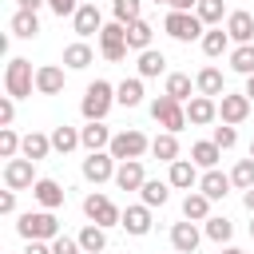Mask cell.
<instances>
[{"label": "cell", "mask_w": 254, "mask_h": 254, "mask_svg": "<svg viewBox=\"0 0 254 254\" xmlns=\"http://www.w3.org/2000/svg\"><path fill=\"white\" fill-rule=\"evenodd\" d=\"M32 87H36L32 64H28V60H20V56H12V60H8V67H4V91H8L12 99H28V95H32Z\"/></svg>", "instance_id": "3957f363"}, {"label": "cell", "mask_w": 254, "mask_h": 254, "mask_svg": "<svg viewBox=\"0 0 254 254\" xmlns=\"http://www.w3.org/2000/svg\"><path fill=\"white\" fill-rule=\"evenodd\" d=\"M40 4H48V0H20V8H24V12H36Z\"/></svg>", "instance_id": "f5cc1de1"}, {"label": "cell", "mask_w": 254, "mask_h": 254, "mask_svg": "<svg viewBox=\"0 0 254 254\" xmlns=\"http://www.w3.org/2000/svg\"><path fill=\"white\" fill-rule=\"evenodd\" d=\"M163 28H167V36H175V40H183V44H187V40H202V36H206V32H202L206 24H202L194 12H167Z\"/></svg>", "instance_id": "8992f818"}, {"label": "cell", "mask_w": 254, "mask_h": 254, "mask_svg": "<svg viewBox=\"0 0 254 254\" xmlns=\"http://www.w3.org/2000/svg\"><path fill=\"white\" fill-rule=\"evenodd\" d=\"M242 202H246V210H250V214H254V187H250V190H246V194H242Z\"/></svg>", "instance_id": "db71d44e"}, {"label": "cell", "mask_w": 254, "mask_h": 254, "mask_svg": "<svg viewBox=\"0 0 254 254\" xmlns=\"http://www.w3.org/2000/svg\"><path fill=\"white\" fill-rule=\"evenodd\" d=\"M246 99L254 103V75H246Z\"/></svg>", "instance_id": "11a10c76"}, {"label": "cell", "mask_w": 254, "mask_h": 254, "mask_svg": "<svg viewBox=\"0 0 254 254\" xmlns=\"http://www.w3.org/2000/svg\"><path fill=\"white\" fill-rule=\"evenodd\" d=\"M75 147H83V139H79V131H75V127H67V123H60V127L52 131V151H60V155H67V151H75Z\"/></svg>", "instance_id": "4316f807"}, {"label": "cell", "mask_w": 254, "mask_h": 254, "mask_svg": "<svg viewBox=\"0 0 254 254\" xmlns=\"http://www.w3.org/2000/svg\"><path fill=\"white\" fill-rule=\"evenodd\" d=\"M250 159H254V143H250Z\"/></svg>", "instance_id": "91938a15"}, {"label": "cell", "mask_w": 254, "mask_h": 254, "mask_svg": "<svg viewBox=\"0 0 254 254\" xmlns=\"http://www.w3.org/2000/svg\"><path fill=\"white\" fill-rule=\"evenodd\" d=\"M91 60H95V56H91V48H87L83 40H79V44H67V48H64V64H67L71 71H83V67L91 64Z\"/></svg>", "instance_id": "4dcf8cb0"}, {"label": "cell", "mask_w": 254, "mask_h": 254, "mask_svg": "<svg viewBox=\"0 0 254 254\" xmlns=\"http://www.w3.org/2000/svg\"><path fill=\"white\" fill-rule=\"evenodd\" d=\"M194 87H198V95H226V83H222V71L218 67H202L198 75H194Z\"/></svg>", "instance_id": "7402d4cb"}, {"label": "cell", "mask_w": 254, "mask_h": 254, "mask_svg": "<svg viewBox=\"0 0 254 254\" xmlns=\"http://www.w3.org/2000/svg\"><path fill=\"white\" fill-rule=\"evenodd\" d=\"M139 194H143V206H163V202L171 198V190H167V183H159V179H147Z\"/></svg>", "instance_id": "e575fe53"}, {"label": "cell", "mask_w": 254, "mask_h": 254, "mask_svg": "<svg viewBox=\"0 0 254 254\" xmlns=\"http://www.w3.org/2000/svg\"><path fill=\"white\" fill-rule=\"evenodd\" d=\"M218 115H222V123H230V127L242 123V119L250 115V99H246V91H242V95H230V91H226V95L218 99Z\"/></svg>", "instance_id": "30bf717a"}, {"label": "cell", "mask_w": 254, "mask_h": 254, "mask_svg": "<svg viewBox=\"0 0 254 254\" xmlns=\"http://www.w3.org/2000/svg\"><path fill=\"white\" fill-rule=\"evenodd\" d=\"M115 171H119V167H115V159H111V155H103V151H91V155L83 159V179H87V183H95V187H99V183H107V179H115Z\"/></svg>", "instance_id": "9c48e42d"}, {"label": "cell", "mask_w": 254, "mask_h": 254, "mask_svg": "<svg viewBox=\"0 0 254 254\" xmlns=\"http://www.w3.org/2000/svg\"><path fill=\"white\" fill-rule=\"evenodd\" d=\"M127 48H135V52H147L151 48V24L147 20L127 24Z\"/></svg>", "instance_id": "836d02e7"}, {"label": "cell", "mask_w": 254, "mask_h": 254, "mask_svg": "<svg viewBox=\"0 0 254 254\" xmlns=\"http://www.w3.org/2000/svg\"><path fill=\"white\" fill-rule=\"evenodd\" d=\"M48 8L64 20V16H75V12H79V0H48Z\"/></svg>", "instance_id": "bcb514c9"}, {"label": "cell", "mask_w": 254, "mask_h": 254, "mask_svg": "<svg viewBox=\"0 0 254 254\" xmlns=\"http://www.w3.org/2000/svg\"><path fill=\"white\" fill-rule=\"evenodd\" d=\"M36 91H40V95H60V91H64V67L44 64V67L36 71Z\"/></svg>", "instance_id": "2e32d148"}, {"label": "cell", "mask_w": 254, "mask_h": 254, "mask_svg": "<svg viewBox=\"0 0 254 254\" xmlns=\"http://www.w3.org/2000/svg\"><path fill=\"white\" fill-rule=\"evenodd\" d=\"M214 119H218V103H214L210 95H194V99H187V123L202 127V123H214Z\"/></svg>", "instance_id": "8fae6325"}, {"label": "cell", "mask_w": 254, "mask_h": 254, "mask_svg": "<svg viewBox=\"0 0 254 254\" xmlns=\"http://www.w3.org/2000/svg\"><path fill=\"white\" fill-rule=\"evenodd\" d=\"M20 147H24V139H20L12 127H0V155H4V159H16Z\"/></svg>", "instance_id": "b9f144b4"}, {"label": "cell", "mask_w": 254, "mask_h": 254, "mask_svg": "<svg viewBox=\"0 0 254 254\" xmlns=\"http://www.w3.org/2000/svg\"><path fill=\"white\" fill-rule=\"evenodd\" d=\"M214 143H218L222 151H230V147L238 143V131H234L230 123H222V127H214Z\"/></svg>", "instance_id": "ee69618b"}, {"label": "cell", "mask_w": 254, "mask_h": 254, "mask_svg": "<svg viewBox=\"0 0 254 254\" xmlns=\"http://www.w3.org/2000/svg\"><path fill=\"white\" fill-rule=\"evenodd\" d=\"M198 0H171V12H194Z\"/></svg>", "instance_id": "f907efd6"}, {"label": "cell", "mask_w": 254, "mask_h": 254, "mask_svg": "<svg viewBox=\"0 0 254 254\" xmlns=\"http://www.w3.org/2000/svg\"><path fill=\"white\" fill-rule=\"evenodd\" d=\"M115 103L139 107V103H143V79H139V75H135V79H123V83L115 87Z\"/></svg>", "instance_id": "f1b7e54d"}, {"label": "cell", "mask_w": 254, "mask_h": 254, "mask_svg": "<svg viewBox=\"0 0 254 254\" xmlns=\"http://www.w3.org/2000/svg\"><path fill=\"white\" fill-rule=\"evenodd\" d=\"M79 139H83V147H87V155L91 151H103V147H111V131L103 127V123H87V127H79Z\"/></svg>", "instance_id": "603a6c76"}, {"label": "cell", "mask_w": 254, "mask_h": 254, "mask_svg": "<svg viewBox=\"0 0 254 254\" xmlns=\"http://www.w3.org/2000/svg\"><path fill=\"white\" fill-rule=\"evenodd\" d=\"M226 32H230L234 44H250L254 40V16L250 12H230L226 16Z\"/></svg>", "instance_id": "ffe728a7"}, {"label": "cell", "mask_w": 254, "mask_h": 254, "mask_svg": "<svg viewBox=\"0 0 254 254\" xmlns=\"http://www.w3.org/2000/svg\"><path fill=\"white\" fill-rule=\"evenodd\" d=\"M111 103H115V87H111L107 79H95V83H87L79 111H83L87 123H103V115L111 111Z\"/></svg>", "instance_id": "7a4b0ae2"}, {"label": "cell", "mask_w": 254, "mask_h": 254, "mask_svg": "<svg viewBox=\"0 0 254 254\" xmlns=\"http://www.w3.org/2000/svg\"><path fill=\"white\" fill-rule=\"evenodd\" d=\"M83 4H95V0H83Z\"/></svg>", "instance_id": "94428289"}, {"label": "cell", "mask_w": 254, "mask_h": 254, "mask_svg": "<svg viewBox=\"0 0 254 254\" xmlns=\"http://www.w3.org/2000/svg\"><path fill=\"white\" fill-rule=\"evenodd\" d=\"M230 67L242 71V75H254V44H238L230 52Z\"/></svg>", "instance_id": "d590c367"}, {"label": "cell", "mask_w": 254, "mask_h": 254, "mask_svg": "<svg viewBox=\"0 0 254 254\" xmlns=\"http://www.w3.org/2000/svg\"><path fill=\"white\" fill-rule=\"evenodd\" d=\"M147 151H151V139H147L143 131H135V127H131V131H119V135L111 139V147H107V155L119 159V163H127V159H143Z\"/></svg>", "instance_id": "277c9868"}, {"label": "cell", "mask_w": 254, "mask_h": 254, "mask_svg": "<svg viewBox=\"0 0 254 254\" xmlns=\"http://www.w3.org/2000/svg\"><path fill=\"white\" fill-rule=\"evenodd\" d=\"M12 119H16V103H12V95H4L0 99V127H8Z\"/></svg>", "instance_id": "7dc6e473"}, {"label": "cell", "mask_w": 254, "mask_h": 254, "mask_svg": "<svg viewBox=\"0 0 254 254\" xmlns=\"http://www.w3.org/2000/svg\"><path fill=\"white\" fill-rule=\"evenodd\" d=\"M16 210V190H4L0 194V214H12Z\"/></svg>", "instance_id": "c3c4849f"}, {"label": "cell", "mask_w": 254, "mask_h": 254, "mask_svg": "<svg viewBox=\"0 0 254 254\" xmlns=\"http://www.w3.org/2000/svg\"><path fill=\"white\" fill-rule=\"evenodd\" d=\"M151 115H155V123H163L171 135H179V131L187 127V107H183L179 99H171V95H159V99L151 103Z\"/></svg>", "instance_id": "52a82bcc"}, {"label": "cell", "mask_w": 254, "mask_h": 254, "mask_svg": "<svg viewBox=\"0 0 254 254\" xmlns=\"http://www.w3.org/2000/svg\"><path fill=\"white\" fill-rule=\"evenodd\" d=\"M222 0H198V8H194V16L202 20V24H222Z\"/></svg>", "instance_id": "ab89813d"}, {"label": "cell", "mask_w": 254, "mask_h": 254, "mask_svg": "<svg viewBox=\"0 0 254 254\" xmlns=\"http://www.w3.org/2000/svg\"><path fill=\"white\" fill-rule=\"evenodd\" d=\"M167 183H171V187H179V190H190V187L198 183L194 163H190V159H175V163H171V171H167Z\"/></svg>", "instance_id": "e0dca14e"}, {"label": "cell", "mask_w": 254, "mask_h": 254, "mask_svg": "<svg viewBox=\"0 0 254 254\" xmlns=\"http://www.w3.org/2000/svg\"><path fill=\"white\" fill-rule=\"evenodd\" d=\"M230 234H234V226H230V218H222V214H214V218H206V238H214V242H230Z\"/></svg>", "instance_id": "f35d334b"}, {"label": "cell", "mask_w": 254, "mask_h": 254, "mask_svg": "<svg viewBox=\"0 0 254 254\" xmlns=\"http://www.w3.org/2000/svg\"><path fill=\"white\" fill-rule=\"evenodd\" d=\"M32 194H36V202H40L44 210H56V206H64V187H60L56 179H40V183L32 187Z\"/></svg>", "instance_id": "ac0fdd59"}, {"label": "cell", "mask_w": 254, "mask_h": 254, "mask_svg": "<svg viewBox=\"0 0 254 254\" xmlns=\"http://www.w3.org/2000/svg\"><path fill=\"white\" fill-rule=\"evenodd\" d=\"M83 214H87V218H91L95 226H103V230H107V226H119V222H123V210H119V206H115V202H111L107 194H99V190L83 198Z\"/></svg>", "instance_id": "5b68a950"}, {"label": "cell", "mask_w": 254, "mask_h": 254, "mask_svg": "<svg viewBox=\"0 0 254 254\" xmlns=\"http://www.w3.org/2000/svg\"><path fill=\"white\" fill-rule=\"evenodd\" d=\"M79 246H83V254H99V250L107 246V234H103V226L87 222V226L79 230Z\"/></svg>", "instance_id": "1f68e13d"}, {"label": "cell", "mask_w": 254, "mask_h": 254, "mask_svg": "<svg viewBox=\"0 0 254 254\" xmlns=\"http://www.w3.org/2000/svg\"><path fill=\"white\" fill-rule=\"evenodd\" d=\"M143 183H147V175H143V159H127V163H119V171H115V187H119V190H143Z\"/></svg>", "instance_id": "7c38bea8"}, {"label": "cell", "mask_w": 254, "mask_h": 254, "mask_svg": "<svg viewBox=\"0 0 254 254\" xmlns=\"http://www.w3.org/2000/svg\"><path fill=\"white\" fill-rule=\"evenodd\" d=\"M119 226H123L127 234L143 238V234L151 230V206H143V202H139V206H127V210H123V222H119Z\"/></svg>", "instance_id": "5bb4252c"}, {"label": "cell", "mask_w": 254, "mask_h": 254, "mask_svg": "<svg viewBox=\"0 0 254 254\" xmlns=\"http://www.w3.org/2000/svg\"><path fill=\"white\" fill-rule=\"evenodd\" d=\"M183 218H187V222H206V218H210V198H206L202 190H187V198H183Z\"/></svg>", "instance_id": "d6986e66"}, {"label": "cell", "mask_w": 254, "mask_h": 254, "mask_svg": "<svg viewBox=\"0 0 254 254\" xmlns=\"http://www.w3.org/2000/svg\"><path fill=\"white\" fill-rule=\"evenodd\" d=\"M230 183L242 187V190H250L254 187V159H238V167L230 171Z\"/></svg>", "instance_id": "60d3db41"}, {"label": "cell", "mask_w": 254, "mask_h": 254, "mask_svg": "<svg viewBox=\"0 0 254 254\" xmlns=\"http://www.w3.org/2000/svg\"><path fill=\"white\" fill-rule=\"evenodd\" d=\"M163 71H167V56H163V52H155V48L139 52V79H155V75H163Z\"/></svg>", "instance_id": "d4e9b609"}, {"label": "cell", "mask_w": 254, "mask_h": 254, "mask_svg": "<svg viewBox=\"0 0 254 254\" xmlns=\"http://www.w3.org/2000/svg\"><path fill=\"white\" fill-rule=\"evenodd\" d=\"M198 238H202V234H198L194 222H175V226H171V246H175L179 254H194V250H198Z\"/></svg>", "instance_id": "4fadbf2b"}, {"label": "cell", "mask_w": 254, "mask_h": 254, "mask_svg": "<svg viewBox=\"0 0 254 254\" xmlns=\"http://www.w3.org/2000/svg\"><path fill=\"white\" fill-rule=\"evenodd\" d=\"M111 12H115L119 24H135V20H139V0H115Z\"/></svg>", "instance_id": "7bdbcfd3"}, {"label": "cell", "mask_w": 254, "mask_h": 254, "mask_svg": "<svg viewBox=\"0 0 254 254\" xmlns=\"http://www.w3.org/2000/svg\"><path fill=\"white\" fill-rule=\"evenodd\" d=\"M119 44H127V24H119V20L103 24V32H99V48H119Z\"/></svg>", "instance_id": "8d00e7d4"}, {"label": "cell", "mask_w": 254, "mask_h": 254, "mask_svg": "<svg viewBox=\"0 0 254 254\" xmlns=\"http://www.w3.org/2000/svg\"><path fill=\"white\" fill-rule=\"evenodd\" d=\"M151 155H155V159H163V163H175V159H179V139H175L171 131L155 135V139H151Z\"/></svg>", "instance_id": "f546056e"}, {"label": "cell", "mask_w": 254, "mask_h": 254, "mask_svg": "<svg viewBox=\"0 0 254 254\" xmlns=\"http://www.w3.org/2000/svg\"><path fill=\"white\" fill-rule=\"evenodd\" d=\"M36 163L32 159H8L4 163V187L8 190H24V187H36Z\"/></svg>", "instance_id": "ba28073f"}, {"label": "cell", "mask_w": 254, "mask_h": 254, "mask_svg": "<svg viewBox=\"0 0 254 254\" xmlns=\"http://www.w3.org/2000/svg\"><path fill=\"white\" fill-rule=\"evenodd\" d=\"M52 254H83V246H79V238H67V234H60V238L52 242Z\"/></svg>", "instance_id": "f6af8a7d"}, {"label": "cell", "mask_w": 254, "mask_h": 254, "mask_svg": "<svg viewBox=\"0 0 254 254\" xmlns=\"http://www.w3.org/2000/svg\"><path fill=\"white\" fill-rule=\"evenodd\" d=\"M230 48V32H222V28H210L206 36H202V52L206 56H222Z\"/></svg>", "instance_id": "74e56055"}, {"label": "cell", "mask_w": 254, "mask_h": 254, "mask_svg": "<svg viewBox=\"0 0 254 254\" xmlns=\"http://www.w3.org/2000/svg\"><path fill=\"white\" fill-rule=\"evenodd\" d=\"M234 183H230V175H222V171H206L202 179H198V190L214 202V198H226V190H230Z\"/></svg>", "instance_id": "44dd1931"}, {"label": "cell", "mask_w": 254, "mask_h": 254, "mask_svg": "<svg viewBox=\"0 0 254 254\" xmlns=\"http://www.w3.org/2000/svg\"><path fill=\"white\" fill-rule=\"evenodd\" d=\"M250 238H254V222H250Z\"/></svg>", "instance_id": "6f0895ef"}, {"label": "cell", "mask_w": 254, "mask_h": 254, "mask_svg": "<svg viewBox=\"0 0 254 254\" xmlns=\"http://www.w3.org/2000/svg\"><path fill=\"white\" fill-rule=\"evenodd\" d=\"M155 4H171V0H155Z\"/></svg>", "instance_id": "680465c9"}, {"label": "cell", "mask_w": 254, "mask_h": 254, "mask_svg": "<svg viewBox=\"0 0 254 254\" xmlns=\"http://www.w3.org/2000/svg\"><path fill=\"white\" fill-rule=\"evenodd\" d=\"M36 32H40V20H36V12H24V8H20V12L12 16V36H20V40H32Z\"/></svg>", "instance_id": "d6a6232c"}, {"label": "cell", "mask_w": 254, "mask_h": 254, "mask_svg": "<svg viewBox=\"0 0 254 254\" xmlns=\"http://www.w3.org/2000/svg\"><path fill=\"white\" fill-rule=\"evenodd\" d=\"M127 56V44H119V48H103V60H111V64H119Z\"/></svg>", "instance_id": "681fc988"}, {"label": "cell", "mask_w": 254, "mask_h": 254, "mask_svg": "<svg viewBox=\"0 0 254 254\" xmlns=\"http://www.w3.org/2000/svg\"><path fill=\"white\" fill-rule=\"evenodd\" d=\"M218 159H222V147H218L214 139H206V143H194V147H190V163H194V167L214 171V167H218Z\"/></svg>", "instance_id": "cb8c5ba5"}, {"label": "cell", "mask_w": 254, "mask_h": 254, "mask_svg": "<svg viewBox=\"0 0 254 254\" xmlns=\"http://www.w3.org/2000/svg\"><path fill=\"white\" fill-rule=\"evenodd\" d=\"M16 234L28 238V242H56V238H60V222H56L52 210H36V214L28 210V214H20Z\"/></svg>", "instance_id": "6da1fadb"}, {"label": "cell", "mask_w": 254, "mask_h": 254, "mask_svg": "<svg viewBox=\"0 0 254 254\" xmlns=\"http://www.w3.org/2000/svg\"><path fill=\"white\" fill-rule=\"evenodd\" d=\"M20 151H24V159H32V163H36V159H48V151H52V135L28 131V135H24V147H20Z\"/></svg>", "instance_id": "83f0119b"}, {"label": "cell", "mask_w": 254, "mask_h": 254, "mask_svg": "<svg viewBox=\"0 0 254 254\" xmlns=\"http://www.w3.org/2000/svg\"><path fill=\"white\" fill-rule=\"evenodd\" d=\"M190 91H194V83H190V75H187V71H171V75H167V91H163V95H171V99L187 103V99H194Z\"/></svg>", "instance_id": "484cf974"}, {"label": "cell", "mask_w": 254, "mask_h": 254, "mask_svg": "<svg viewBox=\"0 0 254 254\" xmlns=\"http://www.w3.org/2000/svg\"><path fill=\"white\" fill-rule=\"evenodd\" d=\"M75 32L79 36H91V32H103V16H99V4H79V12L71 16Z\"/></svg>", "instance_id": "9a60e30c"}, {"label": "cell", "mask_w": 254, "mask_h": 254, "mask_svg": "<svg viewBox=\"0 0 254 254\" xmlns=\"http://www.w3.org/2000/svg\"><path fill=\"white\" fill-rule=\"evenodd\" d=\"M222 254H242V250H234V246H226V250H222Z\"/></svg>", "instance_id": "9f6ffc18"}, {"label": "cell", "mask_w": 254, "mask_h": 254, "mask_svg": "<svg viewBox=\"0 0 254 254\" xmlns=\"http://www.w3.org/2000/svg\"><path fill=\"white\" fill-rule=\"evenodd\" d=\"M24 254H52V246H48V242H28Z\"/></svg>", "instance_id": "816d5d0a"}]
</instances>
